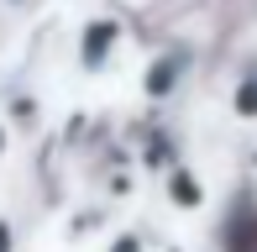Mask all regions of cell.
<instances>
[{
	"label": "cell",
	"instance_id": "1",
	"mask_svg": "<svg viewBox=\"0 0 257 252\" xmlns=\"http://www.w3.org/2000/svg\"><path fill=\"white\" fill-rule=\"evenodd\" d=\"M220 252H257V194H236L215 226Z\"/></svg>",
	"mask_w": 257,
	"mask_h": 252
}]
</instances>
